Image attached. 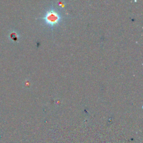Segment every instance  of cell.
<instances>
[{
  "label": "cell",
  "mask_w": 143,
  "mask_h": 143,
  "mask_svg": "<svg viewBox=\"0 0 143 143\" xmlns=\"http://www.w3.org/2000/svg\"><path fill=\"white\" fill-rule=\"evenodd\" d=\"M61 18V15L59 13L54 9H51L46 13L43 19L46 24L51 27H53L59 23Z\"/></svg>",
  "instance_id": "obj_1"
}]
</instances>
